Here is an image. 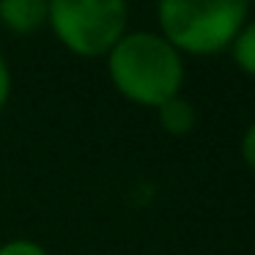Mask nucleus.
<instances>
[{"label":"nucleus","mask_w":255,"mask_h":255,"mask_svg":"<svg viewBox=\"0 0 255 255\" xmlns=\"http://www.w3.org/2000/svg\"><path fill=\"white\" fill-rule=\"evenodd\" d=\"M156 113H159L162 129H165L167 134H173V137H184V134H189L195 129V121H198V113H195L192 102H187L184 96H173V99H167L165 105L156 107Z\"/></svg>","instance_id":"5"},{"label":"nucleus","mask_w":255,"mask_h":255,"mask_svg":"<svg viewBox=\"0 0 255 255\" xmlns=\"http://www.w3.org/2000/svg\"><path fill=\"white\" fill-rule=\"evenodd\" d=\"M8 96H11V72H8V63L0 55V110L6 107Z\"/></svg>","instance_id":"9"},{"label":"nucleus","mask_w":255,"mask_h":255,"mask_svg":"<svg viewBox=\"0 0 255 255\" xmlns=\"http://www.w3.org/2000/svg\"><path fill=\"white\" fill-rule=\"evenodd\" d=\"M107 74L121 96L140 107H159L181 96L184 55L162 33H127L107 52Z\"/></svg>","instance_id":"1"},{"label":"nucleus","mask_w":255,"mask_h":255,"mask_svg":"<svg viewBox=\"0 0 255 255\" xmlns=\"http://www.w3.org/2000/svg\"><path fill=\"white\" fill-rule=\"evenodd\" d=\"M239 151H242L244 165H247L250 170H255V121L247 127V132H244V137H242V145H239Z\"/></svg>","instance_id":"8"},{"label":"nucleus","mask_w":255,"mask_h":255,"mask_svg":"<svg viewBox=\"0 0 255 255\" xmlns=\"http://www.w3.org/2000/svg\"><path fill=\"white\" fill-rule=\"evenodd\" d=\"M47 22L69 52L102 58L127 36V0H47Z\"/></svg>","instance_id":"3"},{"label":"nucleus","mask_w":255,"mask_h":255,"mask_svg":"<svg viewBox=\"0 0 255 255\" xmlns=\"http://www.w3.org/2000/svg\"><path fill=\"white\" fill-rule=\"evenodd\" d=\"M0 255H47V250L36 242H28V239H17V242L3 244Z\"/></svg>","instance_id":"7"},{"label":"nucleus","mask_w":255,"mask_h":255,"mask_svg":"<svg viewBox=\"0 0 255 255\" xmlns=\"http://www.w3.org/2000/svg\"><path fill=\"white\" fill-rule=\"evenodd\" d=\"M231 58L247 77H255V19H247L231 44Z\"/></svg>","instance_id":"6"},{"label":"nucleus","mask_w":255,"mask_h":255,"mask_svg":"<svg viewBox=\"0 0 255 255\" xmlns=\"http://www.w3.org/2000/svg\"><path fill=\"white\" fill-rule=\"evenodd\" d=\"M253 0H156L159 30L178 52L209 58L231 50Z\"/></svg>","instance_id":"2"},{"label":"nucleus","mask_w":255,"mask_h":255,"mask_svg":"<svg viewBox=\"0 0 255 255\" xmlns=\"http://www.w3.org/2000/svg\"><path fill=\"white\" fill-rule=\"evenodd\" d=\"M47 0H0V22L17 36H30L47 25Z\"/></svg>","instance_id":"4"}]
</instances>
